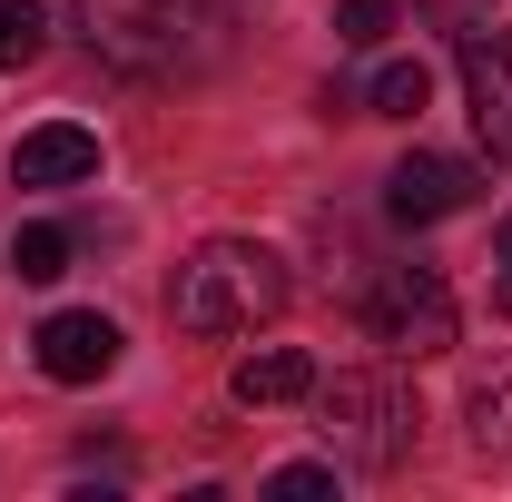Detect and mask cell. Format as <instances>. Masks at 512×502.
<instances>
[{
	"label": "cell",
	"mask_w": 512,
	"mask_h": 502,
	"mask_svg": "<svg viewBox=\"0 0 512 502\" xmlns=\"http://www.w3.org/2000/svg\"><path fill=\"white\" fill-rule=\"evenodd\" d=\"M79 40L128 79H207L227 20L207 0H79Z\"/></svg>",
	"instance_id": "6da1fadb"
},
{
	"label": "cell",
	"mask_w": 512,
	"mask_h": 502,
	"mask_svg": "<svg viewBox=\"0 0 512 502\" xmlns=\"http://www.w3.org/2000/svg\"><path fill=\"white\" fill-rule=\"evenodd\" d=\"M276 306H286V256L256 237H207L168 276V315L188 335H256Z\"/></svg>",
	"instance_id": "7a4b0ae2"
},
{
	"label": "cell",
	"mask_w": 512,
	"mask_h": 502,
	"mask_svg": "<svg viewBox=\"0 0 512 502\" xmlns=\"http://www.w3.org/2000/svg\"><path fill=\"white\" fill-rule=\"evenodd\" d=\"M316 434L345 473H394L414 463V434H424V404H414V375L394 365H345L335 384H316Z\"/></svg>",
	"instance_id": "3957f363"
},
{
	"label": "cell",
	"mask_w": 512,
	"mask_h": 502,
	"mask_svg": "<svg viewBox=\"0 0 512 502\" xmlns=\"http://www.w3.org/2000/svg\"><path fill=\"white\" fill-rule=\"evenodd\" d=\"M365 335H375L384 355H404V365L444 355L453 335H463V315H453V286L434 276V266H384L375 286H365Z\"/></svg>",
	"instance_id": "277c9868"
},
{
	"label": "cell",
	"mask_w": 512,
	"mask_h": 502,
	"mask_svg": "<svg viewBox=\"0 0 512 502\" xmlns=\"http://www.w3.org/2000/svg\"><path fill=\"white\" fill-rule=\"evenodd\" d=\"M453 69H463V109L483 148L512 158V30H453Z\"/></svg>",
	"instance_id": "5b68a950"
},
{
	"label": "cell",
	"mask_w": 512,
	"mask_h": 502,
	"mask_svg": "<svg viewBox=\"0 0 512 502\" xmlns=\"http://www.w3.org/2000/svg\"><path fill=\"white\" fill-rule=\"evenodd\" d=\"M119 325L99 306H60V315H40V335H30V355H40V375L50 384H99V375H119Z\"/></svg>",
	"instance_id": "8992f818"
},
{
	"label": "cell",
	"mask_w": 512,
	"mask_h": 502,
	"mask_svg": "<svg viewBox=\"0 0 512 502\" xmlns=\"http://www.w3.org/2000/svg\"><path fill=\"white\" fill-rule=\"evenodd\" d=\"M473 188H483V178H473L463 158L414 148V158L384 178V217H394V227H444V217H463V207H473Z\"/></svg>",
	"instance_id": "52a82bcc"
},
{
	"label": "cell",
	"mask_w": 512,
	"mask_h": 502,
	"mask_svg": "<svg viewBox=\"0 0 512 502\" xmlns=\"http://www.w3.org/2000/svg\"><path fill=\"white\" fill-rule=\"evenodd\" d=\"M10 178H20V188H89V178H99V138L50 119V128H30V138L10 148Z\"/></svg>",
	"instance_id": "ba28073f"
},
{
	"label": "cell",
	"mask_w": 512,
	"mask_h": 502,
	"mask_svg": "<svg viewBox=\"0 0 512 502\" xmlns=\"http://www.w3.org/2000/svg\"><path fill=\"white\" fill-rule=\"evenodd\" d=\"M463 434H473L483 463H512V355L473 365V384H463Z\"/></svg>",
	"instance_id": "9c48e42d"
},
{
	"label": "cell",
	"mask_w": 512,
	"mask_h": 502,
	"mask_svg": "<svg viewBox=\"0 0 512 502\" xmlns=\"http://www.w3.org/2000/svg\"><path fill=\"white\" fill-rule=\"evenodd\" d=\"M227 394H237V404H296V394H316V365H306L296 345H256V355H237Z\"/></svg>",
	"instance_id": "30bf717a"
},
{
	"label": "cell",
	"mask_w": 512,
	"mask_h": 502,
	"mask_svg": "<svg viewBox=\"0 0 512 502\" xmlns=\"http://www.w3.org/2000/svg\"><path fill=\"white\" fill-rule=\"evenodd\" d=\"M424 99H434V69H424V60H384L375 89H365L375 119H424Z\"/></svg>",
	"instance_id": "8fae6325"
},
{
	"label": "cell",
	"mask_w": 512,
	"mask_h": 502,
	"mask_svg": "<svg viewBox=\"0 0 512 502\" xmlns=\"http://www.w3.org/2000/svg\"><path fill=\"white\" fill-rule=\"evenodd\" d=\"M10 276H20V286H50V276H69V227L30 217V227L10 237Z\"/></svg>",
	"instance_id": "7c38bea8"
},
{
	"label": "cell",
	"mask_w": 512,
	"mask_h": 502,
	"mask_svg": "<svg viewBox=\"0 0 512 502\" xmlns=\"http://www.w3.org/2000/svg\"><path fill=\"white\" fill-rule=\"evenodd\" d=\"M50 50V10L40 0H0V69H30Z\"/></svg>",
	"instance_id": "4fadbf2b"
},
{
	"label": "cell",
	"mask_w": 512,
	"mask_h": 502,
	"mask_svg": "<svg viewBox=\"0 0 512 502\" xmlns=\"http://www.w3.org/2000/svg\"><path fill=\"white\" fill-rule=\"evenodd\" d=\"M404 10H414V0H345V10H335V40H345V50H384V40L404 30Z\"/></svg>",
	"instance_id": "5bb4252c"
},
{
	"label": "cell",
	"mask_w": 512,
	"mask_h": 502,
	"mask_svg": "<svg viewBox=\"0 0 512 502\" xmlns=\"http://www.w3.org/2000/svg\"><path fill=\"white\" fill-rule=\"evenodd\" d=\"M266 493H276V502H325V493H335V453H325V463H276Z\"/></svg>",
	"instance_id": "9a60e30c"
},
{
	"label": "cell",
	"mask_w": 512,
	"mask_h": 502,
	"mask_svg": "<svg viewBox=\"0 0 512 502\" xmlns=\"http://www.w3.org/2000/svg\"><path fill=\"white\" fill-rule=\"evenodd\" d=\"M493 256H503V266H512V217H503V247H493Z\"/></svg>",
	"instance_id": "2e32d148"
}]
</instances>
